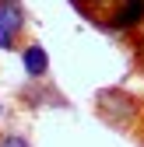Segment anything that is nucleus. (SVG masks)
<instances>
[{
    "mask_svg": "<svg viewBox=\"0 0 144 147\" xmlns=\"http://www.w3.org/2000/svg\"><path fill=\"white\" fill-rule=\"evenodd\" d=\"M74 7L105 28H134L144 18V0H74Z\"/></svg>",
    "mask_w": 144,
    "mask_h": 147,
    "instance_id": "nucleus-1",
    "label": "nucleus"
},
{
    "mask_svg": "<svg viewBox=\"0 0 144 147\" xmlns=\"http://www.w3.org/2000/svg\"><path fill=\"white\" fill-rule=\"evenodd\" d=\"M25 28V7L18 0H0V49H14L18 35Z\"/></svg>",
    "mask_w": 144,
    "mask_h": 147,
    "instance_id": "nucleus-2",
    "label": "nucleus"
},
{
    "mask_svg": "<svg viewBox=\"0 0 144 147\" xmlns=\"http://www.w3.org/2000/svg\"><path fill=\"white\" fill-rule=\"evenodd\" d=\"M21 63H25V70L32 74V77H42V74L49 70V56H46V49H42L39 42L25 46V53H21Z\"/></svg>",
    "mask_w": 144,
    "mask_h": 147,
    "instance_id": "nucleus-3",
    "label": "nucleus"
},
{
    "mask_svg": "<svg viewBox=\"0 0 144 147\" xmlns=\"http://www.w3.org/2000/svg\"><path fill=\"white\" fill-rule=\"evenodd\" d=\"M0 147H32L21 133H11V137H4V140H0Z\"/></svg>",
    "mask_w": 144,
    "mask_h": 147,
    "instance_id": "nucleus-4",
    "label": "nucleus"
}]
</instances>
